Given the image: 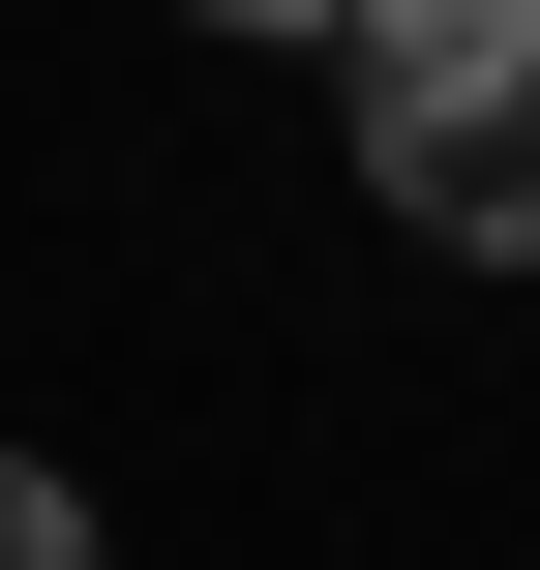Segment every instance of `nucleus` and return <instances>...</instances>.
I'll return each instance as SVG.
<instances>
[{
    "mask_svg": "<svg viewBox=\"0 0 540 570\" xmlns=\"http://www.w3.org/2000/svg\"><path fill=\"white\" fill-rule=\"evenodd\" d=\"M361 180L451 240V271H540V0H361Z\"/></svg>",
    "mask_w": 540,
    "mask_h": 570,
    "instance_id": "1",
    "label": "nucleus"
},
{
    "mask_svg": "<svg viewBox=\"0 0 540 570\" xmlns=\"http://www.w3.org/2000/svg\"><path fill=\"white\" fill-rule=\"evenodd\" d=\"M180 30H361V0H180Z\"/></svg>",
    "mask_w": 540,
    "mask_h": 570,
    "instance_id": "3",
    "label": "nucleus"
},
{
    "mask_svg": "<svg viewBox=\"0 0 540 570\" xmlns=\"http://www.w3.org/2000/svg\"><path fill=\"white\" fill-rule=\"evenodd\" d=\"M0 570H90V481L60 451H0Z\"/></svg>",
    "mask_w": 540,
    "mask_h": 570,
    "instance_id": "2",
    "label": "nucleus"
}]
</instances>
